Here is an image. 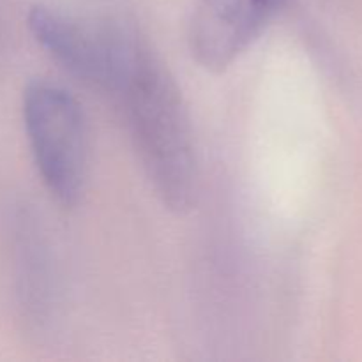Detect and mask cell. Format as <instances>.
Listing matches in <instances>:
<instances>
[{
	"label": "cell",
	"instance_id": "cell-2",
	"mask_svg": "<svg viewBox=\"0 0 362 362\" xmlns=\"http://www.w3.org/2000/svg\"><path fill=\"white\" fill-rule=\"evenodd\" d=\"M23 126L32 159L48 193L59 204L76 205L87 179V124L69 90L35 80L23 90Z\"/></svg>",
	"mask_w": 362,
	"mask_h": 362
},
{
	"label": "cell",
	"instance_id": "cell-4",
	"mask_svg": "<svg viewBox=\"0 0 362 362\" xmlns=\"http://www.w3.org/2000/svg\"><path fill=\"white\" fill-rule=\"evenodd\" d=\"M286 0H200L189 48L204 69L225 71L258 39Z\"/></svg>",
	"mask_w": 362,
	"mask_h": 362
},
{
	"label": "cell",
	"instance_id": "cell-3",
	"mask_svg": "<svg viewBox=\"0 0 362 362\" xmlns=\"http://www.w3.org/2000/svg\"><path fill=\"white\" fill-rule=\"evenodd\" d=\"M27 25L35 41L74 78L115 95L144 39L115 21L81 20L53 7L34 6Z\"/></svg>",
	"mask_w": 362,
	"mask_h": 362
},
{
	"label": "cell",
	"instance_id": "cell-1",
	"mask_svg": "<svg viewBox=\"0 0 362 362\" xmlns=\"http://www.w3.org/2000/svg\"><path fill=\"white\" fill-rule=\"evenodd\" d=\"M152 189L166 209H193L200 189L197 145L182 94L165 64L141 42L115 92Z\"/></svg>",
	"mask_w": 362,
	"mask_h": 362
}]
</instances>
